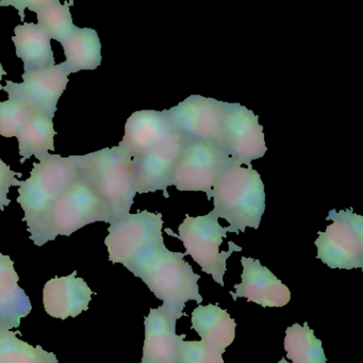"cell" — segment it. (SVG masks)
I'll return each mask as SVG.
<instances>
[{
  "instance_id": "6da1fadb",
  "label": "cell",
  "mask_w": 363,
  "mask_h": 363,
  "mask_svg": "<svg viewBox=\"0 0 363 363\" xmlns=\"http://www.w3.org/2000/svg\"><path fill=\"white\" fill-rule=\"evenodd\" d=\"M186 256V252L167 250L162 240L130 269L172 313L180 318L186 316L184 309L188 301H203L199 293L201 275L184 261Z\"/></svg>"
},
{
  "instance_id": "7a4b0ae2",
  "label": "cell",
  "mask_w": 363,
  "mask_h": 363,
  "mask_svg": "<svg viewBox=\"0 0 363 363\" xmlns=\"http://www.w3.org/2000/svg\"><path fill=\"white\" fill-rule=\"evenodd\" d=\"M80 175L105 201L112 224L130 213L137 195L135 159L122 146L72 156Z\"/></svg>"
},
{
  "instance_id": "3957f363",
  "label": "cell",
  "mask_w": 363,
  "mask_h": 363,
  "mask_svg": "<svg viewBox=\"0 0 363 363\" xmlns=\"http://www.w3.org/2000/svg\"><path fill=\"white\" fill-rule=\"evenodd\" d=\"M97 222L112 224L109 209L79 173L28 231L31 241L37 246H43L59 235L69 237Z\"/></svg>"
},
{
  "instance_id": "277c9868",
  "label": "cell",
  "mask_w": 363,
  "mask_h": 363,
  "mask_svg": "<svg viewBox=\"0 0 363 363\" xmlns=\"http://www.w3.org/2000/svg\"><path fill=\"white\" fill-rule=\"evenodd\" d=\"M212 211L229 223L228 233L239 235L247 227L258 229L265 211L264 184L252 167L229 165L210 194Z\"/></svg>"
},
{
  "instance_id": "5b68a950",
  "label": "cell",
  "mask_w": 363,
  "mask_h": 363,
  "mask_svg": "<svg viewBox=\"0 0 363 363\" xmlns=\"http://www.w3.org/2000/svg\"><path fill=\"white\" fill-rule=\"evenodd\" d=\"M79 176L73 157L48 154L33 163L30 177L21 182L16 201L22 207L27 229H30L55 201Z\"/></svg>"
},
{
  "instance_id": "8992f818",
  "label": "cell",
  "mask_w": 363,
  "mask_h": 363,
  "mask_svg": "<svg viewBox=\"0 0 363 363\" xmlns=\"http://www.w3.org/2000/svg\"><path fill=\"white\" fill-rule=\"evenodd\" d=\"M165 233L179 239L186 248V256L190 255L203 272L211 275L220 286H224L227 260L233 252H242V247L229 242V250L220 252V247L223 240L227 238L228 227L220 226L213 211L196 218L186 214L184 222L179 225L178 235L169 228L165 229Z\"/></svg>"
},
{
  "instance_id": "52a82bcc",
  "label": "cell",
  "mask_w": 363,
  "mask_h": 363,
  "mask_svg": "<svg viewBox=\"0 0 363 363\" xmlns=\"http://www.w3.org/2000/svg\"><path fill=\"white\" fill-rule=\"evenodd\" d=\"M162 214L144 210L129 213L110 225L105 245L112 263H121L130 271L159 242L162 241Z\"/></svg>"
},
{
  "instance_id": "ba28073f",
  "label": "cell",
  "mask_w": 363,
  "mask_h": 363,
  "mask_svg": "<svg viewBox=\"0 0 363 363\" xmlns=\"http://www.w3.org/2000/svg\"><path fill=\"white\" fill-rule=\"evenodd\" d=\"M327 220L333 224L320 231L315 241L318 256L333 269L363 267V218L352 209L331 210Z\"/></svg>"
},
{
  "instance_id": "9c48e42d",
  "label": "cell",
  "mask_w": 363,
  "mask_h": 363,
  "mask_svg": "<svg viewBox=\"0 0 363 363\" xmlns=\"http://www.w3.org/2000/svg\"><path fill=\"white\" fill-rule=\"evenodd\" d=\"M227 155L216 142L189 141L182 150L174 173L173 186L186 192L210 194L230 165Z\"/></svg>"
},
{
  "instance_id": "30bf717a",
  "label": "cell",
  "mask_w": 363,
  "mask_h": 363,
  "mask_svg": "<svg viewBox=\"0 0 363 363\" xmlns=\"http://www.w3.org/2000/svg\"><path fill=\"white\" fill-rule=\"evenodd\" d=\"M224 126L218 145L227 155L231 164L252 167V162L267 152L262 125L259 118L238 103H224Z\"/></svg>"
},
{
  "instance_id": "8fae6325",
  "label": "cell",
  "mask_w": 363,
  "mask_h": 363,
  "mask_svg": "<svg viewBox=\"0 0 363 363\" xmlns=\"http://www.w3.org/2000/svg\"><path fill=\"white\" fill-rule=\"evenodd\" d=\"M225 101L192 95L171 109L165 110L173 128L189 141L218 143L224 126Z\"/></svg>"
},
{
  "instance_id": "7c38bea8",
  "label": "cell",
  "mask_w": 363,
  "mask_h": 363,
  "mask_svg": "<svg viewBox=\"0 0 363 363\" xmlns=\"http://www.w3.org/2000/svg\"><path fill=\"white\" fill-rule=\"evenodd\" d=\"M69 76L65 65L60 63L50 69L23 74L21 84L7 80L3 90L9 99L22 101L33 111L54 118L59 99L69 84Z\"/></svg>"
},
{
  "instance_id": "4fadbf2b",
  "label": "cell",
  "mask_w": 363,
  "mask_h": 363,
  "mask_svg": "<svg viewBox=\"0 0 363 363\" xmlns=\"http://www.w3.org/2000/svg\"><path fill=\"white\" fill-rule=\"evenodd\" d=\"M189 140L174 129L167 139L155 150L135 159V188L137 194L163 191L169 197L167 188L173 186L174 173L178 159Z\"/></svg>"
},
{
  "instance_id": "5bb4252c",
  "label": "cell",
  "mask_w": 363,
  "mask_h": 363,
  "mask_svg": "<svg viewBox=\"0 0 363 363\" xmlns=\"http://www.w3.org/2000/svg\"><path fill=\"white\" fill-rule=\"evenodd\" d=\"M179 318L165 305L150 309L144 320L145 340L140 363H180L182 343L186 335L176 333Z\"/></svg>"
},
{
  "instance_id": "9a60e30c",
  "label": "cell",
  "mask_w": 363,
  "mask_h": 363,
  "mask_svg": "<svg viewBox=\"0 0 363 363\" xmlns=\"http://www.w3.org/2000/svg\"><path fill=\"white\" fill-rule=\"evenodd\" d=\"M243 273L241 284H235V292H229L233 301L245 297L248 301L263 308H280L288 305L291 292L258 259L242 257Z\"/></svg>"
},
{
  "instance_id": "2e32d148",
  "label": "cell",
  "mask_w": 363,
  "mask_h": 363,
  "mask_svg": "<svg viewBox=\"0 0 363 363\" xmlns=\"http://www.w3.org/2000/svg\"><path fill=\"white\" fill-rule=\"evenodd\" d=\"M94 294L77 272L69 276L55 277L43 289L44 309L48 315L65 320L76 318L89 309Z\"/></svg>"
},
{
  "instance_id": "e0dca14e",
  "label": "cell",
  "mask_w": 363,
  "mask_h": 363,
  "mask_svg": "<svg viewBox=\"0 0 363 363\" xmlns=\"http://www.w3.org/2000/svg\"><path fill=\"white\" fill-rule=\"evenodd\" d=\"M173 131L165 110H141L129 116L124 137L118 145L133 159H138L163 143Z\"/></svg>"
},
{
  "instance_id": "ac0fdd59",
  "label": "cell",
  "mask_w": 363,
  "mask_h": 363,
  "mask_svg": "<svg viewBox=\"0 0 363 363\" xmlns=\"http://www.w3.org/2000/svg\"><path fill=\"white\" fill-rule=\"evenodd\" d=\"M18 281L13 260L0 252V329L18 328L22 318L33 310L30 299Z\"/></svg>"
},
{
  "instance_id": "d6986e66",
  "label": "cell",
  "mask_w": 363,
  "mask_h": 363,
  "mask_svg": "<svg viewBox=\"0 0 363 363\" xmlns=\"http://www.w3.org/2000/svg\"><path fill=\"white\" fill-rule=\"evenodd\" d=\"M16 56L24 63V73L55 67L54 52L50 35L35 23H25L14 28L12 37Z\"/></svg>"
},
{
  "instance_id": "ffe728a7",
  "label": "cell",
  "mask_w": 363,
  "mask_h": 363,
  "mask_svg": "<svg viewBox=\"0 0 363 363\" xmlns=\"http://www.w3.org/2000/svg\"><path fill=\"white\" fill-rule=\"evenodd\" d=\"M192 328L199 333L201 342L224 354L235 337L237 323L226 310L209 303L199 305L191 314Z\"/></svg>"
},
{
  "instance_id": "44dd1931",
  "label": "cell",
  "mask_w": 363,
  "mask_h": 363,
  "mask_svg": "<svg viewBox=\"0 0 363 363\" xmlns=\"http://www.w3.org/2000/svg\"><path fill=\"white\" fill-rule=\"evenodd\" d=\"M61 45L65 55L62 63L67 73L95 71L101 65V40L94 29L76 27Z\"/></svg>"
},
{
  "instance_id": "7402d4cb",
  "label": "cell",
  "mask_w": 363,
  "mask_h": 363,
  "mask_svg": "<svg viewBox=\"0 0 363 363\" xmlns=\"http://www.w3.org/2000/svg\"><path fill=\"white\" fill-rule=\"evenodd\" d=\"M56 135L54 118L40 112H33L16 137L21 163L23 164L31 157L40 160L50 152H54Z\"/></svg>"
},
{
  "instance_id": "603a6c76",
  "label": "cell",
  "mask_w": 363,
  "mask_h": 363,
  "mask_svg": "<svg viewBox=\"0 0 363 363\" xmlns=\"http://www.w3.org/2000/svg\"><path fill=\"white\" fill-rule=\"evenodd\" d=\"M286 358L292 363H327L322 341L314 335L307 322L286 328L284 337Z\"/></svg>"
},
{
  "instance_id": "cb8c5ba5",
  "label": "cell",
  "mask_w": 363,
  "mask_h": 363,
  "mask_svg": "<svg viewBox=\"0 0 363 363\" xmlns=\"http://www.w3.org/2000/svg\"><path fill=\"white\" fill-rule=\"evenodd\" d=\"M71 3L61 4L59 0H40L35 9L38 26L41 27L50 39L62 43L76 28L73 23L69 6Z\"/></svg>"
},
{
  "instance_id": "d4e9b609",
  "label": "cell",
  "mask_w": 363,
  "mask_h": 363,
  "mask_svg": "<svg viewBox=\"0 0 363 363\" xmlns=\"http://www.w3.org/2000/svg\"><path fill=\"white\" fill-rule=\"evenodd\" d=\"M0 363H58L54 352L18 339L16 333L0 329Z\"/></svg>"
},
{
  "instance_id": "484cf974",
  "label": "cell",
  "mask_w": 363,
  "mask_h": 363,
  "mask_svg": "<svg viewBox=\"0 0 363 363\" xmlns=\"http://www.w3.org/2000/svg\"><path fill=\"white\" fill-rule=\"evenodd\" d=\"M33 112L16 99L0 101V135L4 138L18 137Z\"/></svg>"
},
{
  "instance_id": "4316f807",
  "label": "cell",
  "mask_w": 363,
  "mask_h": 363,
  "mask_svg": "<svg viewBox=\"0 0 363 363\" xmlns=\"http://www.w3.org/2000/svg\"><path fill=\"white\" fill-rule=\"evenodd\" d=\"M180 363H224L223 354L201 341H182Z\"/></svg>"
},
{
  "instance_id": "83f0119b",
  "label": "cell",
  "mask_w": 363,
  "mask_h": 363,
  "mask_svg": "<svg viewBox=\"0 0 363 363\" xmlns=\"http://www.w3.org/2000/svg\"><path fill=\"white\" fill-rule=\"evenodd\" d=\"M18 177H22V173L12 171L11 167L0 158V210L1 211L11 203V199L8 197L10 189L12 186H20L21 180H18Z\"/></svg>"
},
{
  "instance_id": "f1b7e54d",
  "label": "cell",
  "mask_w": 363,
  "mask_h": 363,
  "mask_svg": "<svg viewBox=\"0 0 363 363\" xmlns=\"http://www.w3.org/2000/svg\"><path fill=\"white\" fill-rule=\"evenodd\" d=\"M7 75V72L4 69L3 65H1V62H0V90H3L4 86H1V82H3L4 76Z\"/></svg>"
},
{
  "instance_id": "f546056e",
  "label": "cell",
  "mask_w": 363,
  "mask_h": 363,
  "mask_svg": "<svg viewBox=\"0 0 363 363\" xmlns=\"http://www.w3.org/2000/svg\"><path fill=\"white\" fill-rule=\"evenodd\" d=\"M277 363H290V362H286V359L282 358L281 360H280L279 362H277Z\"/></svg>"
}]
</instances>
